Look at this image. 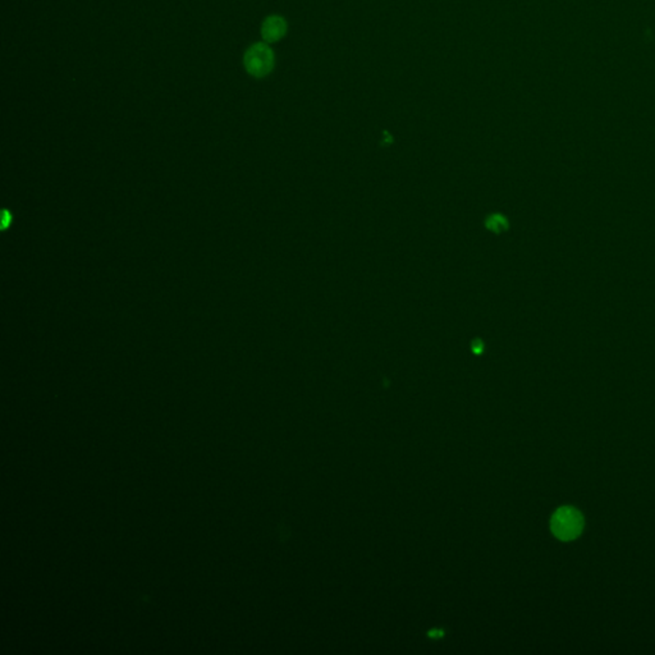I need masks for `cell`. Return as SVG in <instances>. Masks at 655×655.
Wrapping results in <instances>:
<instances>
[{"label": "cell", "instance_id": "7a4b0ae2", "mask_svg": "<svg viewBox=\"0 0 655 655\" xmlns=\"http://www.w3.org/2000/svg\"><path fill=\"white\" fill-rule=\"evenodd\" d=\"M244 68L247 73L256 78L269 75L274 68V54L266 44L259 42L246 52L244 58Z\"/></svg>", "mask_w": 655, "mask_h": 655}, {"label": "cell", "instance_id": "277c9868", "mask_svg": "<svg viewBox=\"0 0 655 655\" xmlns=\"http://www.w3.org/2000/svg\"><path fill=\"white\" fill-rule=\"evenodd\" d=\"M492 223H493L492 228H493L494 230H503L507 227L506 219L500 216H494Z\"/></svg>", "mask_w": 655, "mask_h": 655}, {"label": "cell", "instance_id": "6da1fadb", "mask_svg": "<svg viewBox=\"0 0 655 655\" xmlns=\"http://www.w3.org/2000/svg\"><path fill=\"white\" fill-rule=\"evenodd\" d=\"M585 527V519L577 508L562 506L555 509L550 519V531L561 541H576Z\"/></svg>", "mask_w": 655, "mask_h": 655}, {"label": "cell", "instance_id": "3957f363", "mask_svg": "<svg viewBox=\"0 0 655 655\" xmlns=\"http://www.w3.org/2000/svg\"><path fill=\"white\" fill-rule=\"evenodd\" d=\"M287 33V22L281 16H271L261 26L263 39L268 42L281 40Z\"/></svg>", "mask_w": 655, "mask_h": 655}]
</instances>
